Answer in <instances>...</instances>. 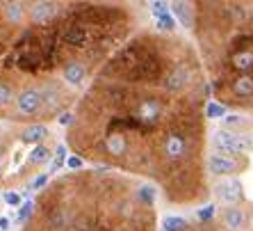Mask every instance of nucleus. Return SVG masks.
Instances as JSON below:
<instances>
[{"label":"nucleus","instance_id":"obj_4","mask_svg":"<svg viewBox=\"0 0 253 231\" xmlns=\"http://www.w3.org/2000/svg\"><path fill=\"white\" fill-rule=\"evenodd\" d=\"M208 170H210V174H214V176H230V174L240 172L242 163L235 158V156L214 151V154L208 156Z\"/></svg>","mask_w":253,"mask_h":231},{"label":"nucleus","instance_id":"obj_28","mask_svg":"<svg viewBox=\"0 0 253 231\" xmlns=\"http://www.w3.org/2000/svg\"><path fill=\"white\" fill-rule=\"evenodd\" d=\"M2 154H5V144L0 142V156H2Z\"/></svg>","mask_w":253,"mask_h":231},{"label":"nucleus","instance_id":"obj_26","mask_svg":"<svg viewBox=\"0 0 253 231\" xmlns=\"http://www.w3.org/2000/svg\"><path fill=\"white\" fill-rule=\"evenodd\" d=\"M59 124H62V126H71V124H73V117H71L69 113H64L62 117H59Z\"/></svg>","mask_w":253,"mask_h":231},{"label":"nucleus","instance_id":"obj_13","mask_svg":"<svg viewBox=\"0 0 253 231\" xmlns=\"http://www.w3.org/2000/svg\"><path fill=\"white\" fill-rule=\"evenodd\" d=\"M171 9H173V14L180 18V23H183L185 28H189V25L194 23V16H192V5H187V2H173V5H171Z\"/></svg>","mask_w":253,"mask_h":231},{"label":"nucleus","instance_id":"obj_17","mask_svg":"<svg viewBox=\"0 0 253 231\" xmlns=\"http://www.w3.org/2000/svg\"><path fill=\"white\" fill-rule=\"evenodd\" d=\"M153 197H155V190L151 188V185H144V188H139V202H144V204H153Z\"/></svg>","mask_w":253,"mask_h":231},{"label":"nucleus","instance_id":"obj_21","mask_svg":"<svg viewBox=\"0 0 253 231\" xmlns=\"http://www.w3.org/2000/svg\"><path fill=\"white\" fill-rule=\"evenodd\" d=\"M169 7L167 2H151V9H153L155 16H162V14H169Z\"/></svg>","mask_w":253,"mask_h":231},{"label":"nucleus","instance_id":"obj_10","mask_svg":"<svg viewBox=\"0 0 253 231\" xmlns=\"http://www.w3.org/2000/svg\"><path fill=\"white\" fill-rule=\"evenodd\" d=\"M230 89H233V94L240 96V99H249V96H253V78L237 76L235 80H233V85H230Z\"/></svg>","mask_w":253,"mask_h":231},{"label":"nucleus","instance_id":"obj_22","mask_svg":"<svg viewBox=\"0 0 253 231\" xmlns=\"http://www.w3.org/2000/svg\"><path fill=\"white\" fill-rule=\"evenodd\" d=\"M48 174L50 172H46V174H42V176H37L32 183H30V188L28 190H37V188H43V185L48 183Z\"/></svg>","mask_w":253,"mask_h":231},{"label":"nucleus","instance_id":"obj_16","mask_svg":"<svg viewBox=\"0 0 253 231\" xmlns=\"http://www.w3.org/2000/svg\"><path fill=\"white\" fill-rule=\"evenodd\" d=\"M224 115H226V108L221 103H208L206 106V117L219 119V117H224Z\"/></svg>","mask_w":253,"mask_h":231},{"label":"nucleus","instance_id":"obj_25","mask_svg":"<svg viewBox=\"0 0 253 231\" xmlns=\"http://www.w3.org/2000/svg\"><path fill=\"white\" fill-rule=\"evenodd\" d=\"M224 124H226V126L242 124V117H237V115H228V117H224Z\"/></svg>","mask_w":253,"mask_h":231},{"label":"nucleus","instance_id":"obj_18","mask_svg":"<svg viewBox=\"0 0 253 231\" xmlns=\"http://www.w3.org/2000/svg\"><path fill=\"white\" fill-rule=\"evenodd\" d=\"M32 208H35V204L30 202H25L23 206H21V211H18V218H16V222H28L30 220V215H32Z\"/></svg>","mask_w":253,"mask_h":231},{"label":"nucleus","instance_id":"obj_7","mask_svg":"<svg viewBox=\"0 0 253 231\" xmlns=\"http://www.w3.org/2000/svg\"><path fill=\"white\" fill-rule=\"evenodd\" d=\"M62 76H64V80L69 85H80L89 76V64H84V62H66L64 69H62Z\"/></svg>","mask_w":253,"mask_h":231},{"label":"nucleus","instance_id":"obj_14","mask_svg":"<svg viewBox=\"0 0 253 231\" xmlns=\"http://www.w3.org/2000/svg\"><path fill=\"white\" fill-rule=\"evenodd\" d=\"M187 229V222L178 215H167L162 220V231H185Z\"/></svg>","mask_w":253,"mask_h":231},{"label":"nucleus","instance_id":"obj_5","mask_svg":"<svg viewBox=\"0 0 253 231\" xmlns=\"http://www.w3.org/2000/svg\"><path fill=\"white\" fill-rule=\"evenodd\" d=\"M189 83H192V71H189V66L176 64L165 76V80H162V87H165L167 92H171V94H176V92H183V89L187 87Z\"/></svg>","mask_w":253,"mask_h":231},{"label":"nucleus","instance_id":"obj_9","mask_svg":"<svg viewBox=\"0 0 253 231\" xmlns=\"http://www.w3.org/2000/svg\"><path fill=\"white\" fill-rule=\"evenodd\" d=\"M48 135H50V133H48L46 126L32 124V126H28V128L23 130V142H28V144H43V140H46Z\"/></svg>","mask_w":253,"mask_h":231},{"label":"nucleus","instance_id":"obj_8","mask_svg":"<svg viewBox=\"0 0 253 231\" xmlns=\"http://www.w3.org/2000/svg\"><path fill=\"white\" fill-rule=\"evenodd\" d=\"M221 220H224V227H228V229H233V231L244 229L249 222L244 208H240V206H228L224 211V215H221Z\"/></svg>","mask_w":253,"mask_h":231},{"label":"nucleus","instance_id":"obj_23","mask_svg":"<svg viewBox=\"0 0 253 231\" xmlns=\"http://www.w3.org/2000/svg\"><path fill=\"white\" fill-rule=\"evenodd\" d=\"M5 202L9 204V206H18V204H21V197H18L16 192H5Z\"/></svg>","mask_w":253,"mask_h":231},{"label":"nucleus","instance_id":"obj_6","mask_svg":"<svg viewBox=\"0 0 253 231\" xmlns=\"http://www.w3.org/2000/svg\"><path fill=\"white\" fill-rule=\"evenodd\" d=\"M214 195H217L219 202L228 204V206H237V204L244 199V190H242L240 181L228 178V181H221V183L214 188Z\"/></svg>","mask_w":253,"mask_h":231},{"label":"nucleus","instance_id":"obj_24","mask_svg":"<svg viewBox=\"0 0 253 231\" xmlns=\"http://www.w3.org/2000/svg\"><path fill=\"white\" fill-rule=\"evenodd\" d=\"M66 167H69V170H80V167H83V160L78 158V156H71V158L66 160Z\"/></svg>","mask_w":253,"mask_h":231},{"label":"nucleus","instance_id":"obj_2","mask_svg":"<svg viewBox=\"0 0 253 231\" xmlns=\"http://www.w3.org/2000/svg\"><path fill=\"white\" fill-rule=\"evenodd\" d=\"M160 154L167 163H180V160L187 158L189 154V137L185 133H178V130H171L162 137L160 142Z\"/></svg>","mask_w":253,"mask_h":231},{"label":"nucleus","instance_id":"obj_3","mask_svg":"<svg viewBox=\"0 0 253 231\" xmlns=\"http://www.w3.org/2000/svg\"><path fill=\"white\" fill-rule=\"evenodd\" d=\"M43 108L42 87H23L16 96V115L18 119L25 117H39Z\"/></svg>","mask_w":253,"mask_h":231},{"label":"nucleus","instance_id":"obj_15","mask_svg":"<svg viewBox=\"0 0 253 231\" xmlns=\"http://www.w3.org/2000/svg\"><path fill=\"white\" fill-rule=\"evenodd\" d=\"M155 23H158V30H162V32H171V30H176V21H173L171 14L155 16Z\"/></svg>","mask_w":253,"mask_h":231},{"label":"nucleus","instance_id":"obj_20","mask_svg":"<svg viewBox=\"0 0 253 231\" xmlns=\"http://www.w3.org/2000/svg\"><path fill=\"white\" fill-rule=\"evenodd\" d=\"M196 218L201 220V222H208V220L214 218V206H206V208H201L199 213H196Z\"/></svg>","mask_w":253,"mask_h":231},{"label":"nucleus","instance_id":"obj_1","mask_svg":"<svg viewBox=\"0 0 253 231\" xmlns=\"http://www.w3.org/2000/svg\"><path fill=\"white\" fill-rule=\"evenodd\" d=\"M212 142L219 149V154H228V156L247 154L249 149L253 147L251 137L242 135V133H233V130H217L212 135Z\"/></svg>","mask_w":253,"mask_h":231},{"label":"nucleus","instance_id":"obj_27","mask_svg":"<svg viewBox=\"0 0 253 231\" xmlns=\"http://www.w3.org/2000/svg\"><path fill=\"white\" fill-rule=\"evenodd\" d=\"M0 229H2V231H9V229H12V222H9V218H0Z\"/></svg>","mask_w":253,"mask_h":231},{"label":"nucleus","instance_id":"obj_12","mask_svg":"<svg viewBox=\"0 0 253 231\" xmlns=\"http://www.w3.org/2000/svg\"><path fill=\"white\" fill-rule=\"evenodd\" d=\"M50 147L48 144H37L32 151H30V158H28V165L30 167H37V165H42V163H46L48 158H50Z\"/></svg>","mask_w":253,"mask_h":231},{"label":"nucleus","instance_id":"obj_11","mask_svg":"<svg viewBox=\"0 0 253 231\" xmlns=\"http://www.w3.org/2000/svg\"><path fill=\"white\" fill-rule=\"evenodd\" d=\"M233 66H235L237 71H251L253 69V51H240V53L233 55Z\"/></svg>","mask_w":253,"mask_h":231},{"label":"nucleus","instance_id":"obj_19","mask_svg":"<svg viewBox=\"0 0 253 231\" xmlns=\"http://www.w3.org/2000/svg\"><path fill=\"white\" fill-rule=\"evenodd\" d=\"M55 154H57V156H55L53 165H50V172H57L59 167H62V163H64V156H66V147H62V144H59Z\"/></svg>","mask_w":253,"mask_h":231}]
</instances>
